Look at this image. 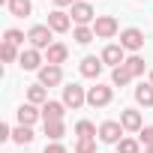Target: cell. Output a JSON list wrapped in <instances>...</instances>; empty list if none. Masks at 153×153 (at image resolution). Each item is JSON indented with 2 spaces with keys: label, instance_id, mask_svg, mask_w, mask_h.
Returning <instances> with one entry per match:
<instances>
[{
  "label": "cell",
  "instance_id": "6da1fadb",
  "mask_svg": "<svg viewBox=\"0 0 153 153\" xmlns=\"http://www.w3.org/2000/svg\"><path fill=\"white\" fill-rule=\"evenodd\" d=\"M51 36H54V30H51L48 24H33V27L27 30V42H30V48H36V51H48V48L54 45Z\"/></svg>",
  "mask_w": 153,
  "mask_h": 153
},
{
  "label": "cell",
  "instance_id": "7a4b0ae2",
  "mask_svg": "<svg viewBox=\"0 0 153 153\" xmlns=\"http://www.w3.org/2000/svg\"><path fill=\"white\" fill-rule=\"evenodd\" d=\"M117 30H120V24H117L114 15H96V21H93V33H96V39H114Z\"/></svg>",
  "mask_w": 153,
  "mask_h": 153
},
{
  "label": "cell",
  "instance_id": "3957f363",
  "mask_svg": "<svg viewBox=\"0 0 153 153\" xmlns=\"http://www.w3.org/2000/svg\"><path fill=\"white\" fill-rule=\"evenodd\" d=\"M72 21H75V27H90L93 21H96V15H93V6H90V0H78V3L72 6Z\"/></svg>",
  "mask_w": 153,
  "mask_h": 153
},
{
  "label": "cell",
  "instance_id": "277c9868",
  "mask_svg": "<svg viewBox=\"0 0 153 153\" xmlns=\"http://www.w3.org/2000/svg\"><path fill=\"white\" fill-rule=\"evenodd\" d=\"M120 45H123V51L138 54V51L144 48V30H138V27H126V30H120Z\"/></svg>",
  "mask_w": 153,
  "mask_h": 153
},
{
  "label": "cell",
  "instance_id": "5b68a950",
  "mask_svg": "<svg viewBox=\"0 0 153 153\" xmlns=\"http://www.w3.org/2000/svg\"><path fill=\"white\" fill-rule=\"evenodd\" d=\"M111 99H114V87H108V84H96L87 90V105H93V108H105V105H111Z\"/></svg>",
  "mask_w": 153,
  "mask_h": 153
},
{
  "label": "cell",
  "instance_id": "8992f818",
  "mask_svg": "<svg viewBox=\"0 0 153 153\" xmlns=\"http://www.w3.org/2000/svg\"><path fill=\"white\" fill-rule=\"evenodd\" d=\"M123 126H120V120H105V123H99V141L102 144H120L123 141Z\"/></svg>",
  "mask_w": 153,
  "mask_h": 153
},
{
  "label": "cell",
  "instance_id": "52a82bcc",
  "mask_svg": "<svg viewBox=\"0 0 153 153\" xmlns=\"http://www.w3.org/2000/svg\"><path fill=\"white\" fill-rule=\"evenodd\" d=\"M84 102H87V90H84L81 84H66V87H63V105H66V108L75 111V108H81Z\"/></svg>",
  "mask_w": 153,
  "mask_h": 153
},
{
  "label": "cell",
  "instance_id": "ba28073f",
  "mask_svg": "<svg viewBox=\"0 0 153 153\" xmlns=\"http://www.w3.org/2000/svg\"><path fill=\"white\" fill-rule=\"evenodd\" d=\"M102 63L105 66H111V69H117V66H123L126 63V51H123V45H114V42H108L105 48H102Z\"/></svg>",
  "mask_w": 153,
  "mask_h": 153
},
{
  "label": "cell",
  "instance_id": "9c48e42d",
  "mask_svg": "<svg viewBox=\"0 0 153 153\" xmlns=\"http://www.w3.org/2000/svg\"><path fill=\"white\" fill-rule=\"evenodd\" d=\"M60 81H63V69H60V66L45 63V66L39 69V84H42V87H57Z\"/></svg>",
  "mask_w": 153,
  "mask_h": 153
},
{
  "label": "cell",
  "instance_id": "30bf717a",
  "mask_svg": "<svg viewBox=\"0 0 153 153\" xmlns=\"http://www.w3.org/2000/svg\"><path fill=\"white\" fill-rule=\"evenodd\" d=\"M120 126H123L126 132H141V129H144L141 111H135V108H123V111H120Z\"/></svg>",
  "mask_w": 153,
  "mask_h": 153
},
{
  "label": "cell",
  "instance_id": "8fae6325",
  "mask_svg": "<svg viewBox=\"0 0 153 153\" xmlns=\"http://www.w3.org/2000/svg\"><path fill=\"white\" fill-rule=\"evenodd\" d=\"M18 66L27 69V72H39V69H42V51H36V48H24Z\"/></svg>",
  "mask_w": 153,
  "mask_h": 153
},
{
  "label": "cell",
  "instance_id": "7c38bea8",
  "mask_svg": "<svg viewBox=\"0 0 153 153\" xmlns=\"http://www.w3.org/2000/svg\"><path fill=\"white\" fill-rule=\"evenodd\" d=\"M15 114H18V126H33V123L42 117V108H39V105H30V102H24V105H21Z\"/></svg>",
  "mask_w": 153,
  "mask_h": 153
},
{
  "label": "cell",
  "instance_id": "4fadbf2b",
  "mask_svg": "<svg viewBox=\"0 0 153 153\" xmlns=\"http://www.w3.org/2000/svg\"><path fill=\"white\" fill-rule=\"evenodd\" d=\"M63 114H66V105H63V102L48 99V102L42 105V120H45V123H57V120H63Z\"/></svg>",
  "mask_w": 153,
  "mask_h": 153
},
{
  "label": "cell",
  "instance_id": "5bb4252c",
  "mask_svg": "<svg viewBox=\"0 0 153 153\" xmlns=\"http://www.w3.org/2000/svg\"><path fill=\"white\" fill-rule=\"evenodd\" d=\"M102 66H105V63H102V57H93V54H87V57L81 60V66H78V69H81V75H84V78H99Z\"/></svg>",
  "mask_w": 153,
  "mask_h": 153
},
{
  "label": "cell",
  "instance_id": "9a60e30c",
  "mask_svg": "<svg viewBox=\"0 0 153 153\" xmlns=\"http://www.w3.org/2000/svg\"><path fill=\"white\" fill-rule=\"evenodd\" d=\"M48 27H51L54 33H66V30L72 27V21H69V15H66L63 9H54V12H48Z\"/></svg>",
  "mask_w": 153,
  "mask_h": 153
},
{
  "label": "cell",
  "instance_id": "2e32d148",
  "mask_svg": "<svg viewBox=\"0 0 153 153\" xmlns=\"http://www.w3.org/2000/svg\"><path fill=\"white\" fill-rule=\"evenodd\" d=\"M66 57H69V48H66L63 42H54V45L45 51V63H54V66L66 63Z\"/></svg>",
  "mask_w": 153,
  "mask_h": 153
},
{
  "label": "cell",
  "instance_id": "e0dca14e",
  "mask_svg": "<svg viewBox=\"0 0 153 153\" xmlns=\"http://www.w3.org/2000/svg\"><path fill=\"white\" fill-rule=\"evenodd\" d=\"M6 9H9V15H15V18H27V15L33 12V3H30V0H6Z\"/></svg>",
  "mask_w": 153,
  "mask_h": 153
},
{
  "label": "cell",
  "instance_id": "ac0fdd59",
  "mask_svg": "<svg viewBox=\"0 0 153 153\" xmlns=\"http://www.w3.org/2000/svg\"><path fill=\"white\" fill-rule=\"evenodd\" d=\"M27 102H30V105H45V102H48V87L30 84V87H27Z\"/></svg>",
  "mask_w": 153,
  "mask_h": 153
},
{
  "label": "cell",
  "instance_id": "d6986e66",
  "mask_svg": "<svg viewBox=\"0 0 153 153\" xmlns=\"http://www.w3.org/2000/svg\"><path fill=\"white\" fill-rule=\"evenodd\" d=\"M33 126H15L12 129V141L15 144H21V147H27V144H33Z\"/></svg>",
  "mask_w": 153,
  "mask_h": 153
},
{
  "label": "cell",
  "instance_id": "ffe728a7",
  "mask_svg": "<svg viewBox=\"0 0 153 153\" xmlns=\"http://www.w3.org/2000/svg\"><path fill=\"white\" fill-rule=\"evenodd\" d=\"M135 102H138V105H144V108H150V105H153V84H150V81L135 87Z\"/></svg>",
  "mask_w": 153,
  "mask_h": 153
},
{
  "label": "cell",
  "instance_id": "44dd1931",
  "mask_svg": "<svg viewBox=\"0 0 153 153\" xmlns=\"http://www.w3.org/2000/svg\"><path fill=\"white\" fill-rule=\"evenodd\" d=\"M132 81V72L126 69V66H117V69H111V84L114 87H126Z\"/></svg>",
  "mask_w": 153,
  "mask_h": 153
},
{
  "label": "cell",
  "instance_id": "7402d4cb",
  "mask_svg": "<svg viewBox=\"0 0 153 153\" xmlns=\"http://www.w3.org/2000/svg\"><path fill=\"white\" fill-rule=\"evenodd\" d=\"M75 135H78V138H99V129L90 120H78V123H75Z\"/></svg>",
  "mask_w": 153,
  "mask_h": 153
},
{
  "label": "cell",
  "instance_id": "603a6c76",
  "mask_svg": "<svg viewBox=\"0 0 153 153\" xmlns=\"http://www.w3.org/2000/svg\"><path fill=\"white\" fill-rule=\"evenodd\" d=\"M123 66L132 72V78L144 75V57H141V54H132V57H126V63H123Z\"/></svg>",
  "mask_w": 153,
  "mask_h": 153
},
{
  "label": "cell",
  "instance_id": "cb8c5ba5",
  "mask_svg": "<svg viewBox=\"0 0 153 153\" xmlns=\"http://www.w3.org/2000/svg\"><path fill=\"white\" fill-rule=\"evenodd\" d=\"M72 39L78 42V45H87V42L96 39V33H93V27H75L72 30Z\"/></svg>",
  "mask_w": 153,
  "mask_h": 153
},
{
  "label": "cell",
  "instance_id": "d4e9b609",
  "mask_svg": "<svg viewBox=\"0 0 153 153\" xmlns=\"http://www.w3.org/2000/svg\"><path fill=\"white\" fill-rule=\"evenodd\" d=\"M0 57H3V63H18V60H21V51H18L15 45L3 42V45H0Z\"/></svg>",
  "mask_w": 153,
  "mask_h": 153
},
{
  "label": "cell",
  "instance_id": "484cf974",
  "mask_svg": "<svg viewBox=\"0 0 153 153\" xmlns=\"http://www.w3.org/2000/svg\"><path fill=\"white\" fill-rule=\"evenodd\" d=\"M45 135H48L51 141H60V138L66 135V126H63V120H57V123H45Z\"/></svg>",
  "mask_w": 153,
  "mask_h": 153
},
{
  "label": "cell",
  "instance_id": "4316f807",
  "mask_svg": "<svg viewBox=\"0 0 153 153\" xmlns=\"http://www.w3.org/2000/svg\"><path fill=\"white\" fill-rule=\"evenodd\" d=\"M24 39H27V36H24L18 27H9V30L3 33V42H9V45H15V48H18V45H24Z\"/></svg>",
  "mask_w": 153,
  "mask_h": 153
},
{
  "label": "cell",
  "instance_id": "83f0119b",
  "mask_svg": "<svg viewBox=\"0 0 153 153\" xmlns=\"http://www.w3.org/2000/svg\"><path fill=\"white\" fill-rule=\"evenodd\" d=\"M138 150H141V141L138 138H123L117 144V153H138Z\"/></svg>",
  "mask_w": 153,
  "mask_h": 153
},
{
  "label": "cell",
  "instance_id": "f1b7e54d",
  "mask_svg": "<svg viewBox=\"0 0 153 153\" xmlns=\"http://www.w3.org/2000/svg\"><path fill=\"white\" fill-rule=\"evenodd\" d=\"M75 153H96V138H78L75 141Z\"/></svg>",
  "mask_w": 153,
  "mask_h": 153
},
{
  "label": "cell",
  "instance_id": "f546056e",
  "mask_svg": "<svg viewBox=\"0 0 153 153\" xmlns=\"http://www.w3.org/2000/svg\"><path fill=\"white\" fill-rule=\"evenodd\" d=\"M138 141H141L144 147H150V144H153V126H144V129L138 132Z\"/></svg>",
  "mask_w": 153,
  "mask_h": 153
},
{
  "label": "cell",
  "instance_id": "4dcf8cb0",
  "mask_svg": "<svg viewBox=\"0 0 153 153\" xmlns=\"http://www.w3.org/2000/svg\"><path fill=\"white\" fill-rule=\"evenodd\" d=\"M42 153H66V147H63L60 141H51V144H48V147H45Z\"/></svg>",
  "mask_w": 153,
  "mask_h": 153
},
{
  "label": "cell",
  "instance_id": "1f68e13d",
  "mask_svg": "<svg viewBox=\"0 0 153 153\" xmlns=\"http://www.w3.org/2000/svg\"><path fill=\"white\" fill-rule=\"evenodd\" d=\"M9 138H12V129L6 123H0V141H9Z\"/></svg>",
  "mask_w": 153,
  "mask_h": 153
},
{
  "label": "cell",
  "instance_id": "d6a6232c",
  "mask_svg": "<svg viewBox=\"0 0 153 153\" xmlns=\"http://www.w3.org/2000/svg\"><path fill=\"white\" fill-rule=\"evenodd\" d=\"M54 3H57V6H75L78 0H54Z\"/></svg>",
  "mask_w": 153,
  "mask_h": 153
},
{
  "label": "cell",
  "instance_id": "836d02e7",
  "mask_svg": "<svg viewBox=\"0 0 153 153\" xmlns=\"http://www.w3.org/2000/svg\"><path fill=\"white\" fill-rule=\"evenodd\" d=\"M144 153H153V144H150V147H144Z\"/></svg>",
  "mask_w": 153,
  "mask_h": 153
},
{
  "label": "cell",
  "instance_id": "e575fe53",
  "mask_svg": "<svg viewBox=\"0 0 153 153\" xmlns=\"http://www.w3.org/2000/svg\"><path fill=\"white\" fill-rule=\"evenodd\" d=\"M150 84H153V69H150Z\"/></svg>",
  "mask_w": 153,
  "mask_h": 153
}]
</instances>
